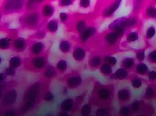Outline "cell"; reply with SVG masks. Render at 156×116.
I'll return each instance as SVG.
<instances>
[{
    "label": "cell",
    "instance_id": "1",
    "mask_svg": "<svg viewBox=\"0 0 156 116\" xmlns=\"http://www.w3.org/2000/svg\"><path fill=\"white\" fill-rule=\"evenodd\" d=\"M50 81L42 78L25 88L19 108L21 116L32 111L39 106L43 101L44 92L50 86Z\"/></svg>",
    "mask_w": 156,
    "mask_h": 116
},
{
    "label": "cell",
    "instance_id": "2",
    "mask_svg": "<svg viewBox=\"0 0 156 116\" xmlns=\"http://www.w3.org/2000/svg\"><path fill=\"white\" fill-rule=\"evenodd\" d=\"M115 88L112 84H104L98 81L94 83L89 102L97 107L110 106L114 97Z\"/></svg>",
    "mask_w": 156,
    "mask_h": 116
},
{
    "label": "cell",
    "instance_id": "3",
    "mask_svg": "<svg viewBox=\"0 0 156 116\" xmlns=\"http://www.w3.org/2000/svg\"><path fill=\"white\" fill-rule=\"evenodd\" d=\"M93 15L90 13L69 12V17L64 24L66 30L75 36L82 33L89 25L93 24Z\"/></svg>",
    "mask_w": 156,
    "mask_h": 116
},
{
    "label": "cell",
    "instance_id": "4",
    "mask_svg": "<svg viewBox=\"0 0 156 116\" xmlns=\"http://www.w3.org/2000/svg\"><path fill=\"white\" fill-rule=\"evenodd\" d=\"M45 23L40 10L25 11L19 18L20 28L23 30L34 31L44 28Z\"/></svg>",
    "mask_w": 156,
    "mask_h": 116
},
{
    "label": "cell",
    "instance_id": "5",
    "mask_svg": "<svg viewBox=\"0 0 156 116\" xmlns=\"http://www.w3.org/2000/svg\"><path fill=\"white\" fill-rule=\"evenodd\" d=\"M49 49L39 56H29L23 58V68L26 71L34 73H41L49 65Z\"/></svg>",
    "mask_w": 156,
    "mask_h": 116
},
{
    "label": "cell",
    "instance_id": "6",
    "mask_svg": "<svg viewBox=\"0 0 156 116\" xmlns=\"http://www.w3.org/2000/svg\"><path fill=\"white\" fill-rule=\"evenodd\" d=\"M1 110L14 106L18 98V92L13 82L1 83Z\"/></svg>",
    "mask_w": 156,
    "mask_h": 116
},
{
    "label": "cell",
    "instance_id": "7",
    "mask_svg": "<svg viewBox=\"0 0 156 116\" xmlns=\"http://www.w3.org/2000/svg\"><path fill=\"white\" fill-rule=\"evenodd\" d=\"M27 0H1V17L22 14L25 11Z\"/></svg>",
    "mask_w": 156,
    "mask_h": 116
},
{
    "label": "cell",
    "instance_id": "8",
    "mask_svg": "<svg viewBox=\"0 0 156 116\" xmlns=\"http://www.w3.org/2000/svg\"><path fill=\"white\" fill-rule=\"evenodd\" d=\"M66 88L69 90H75L81 87L83 79L81 72L77 70H73L64 75L62 79Z\"/></svg>",
    "mask_w": 156,
    "mask_h": 116
},
{
    "label": "cell",
    "instance_id": "9",
    "mask_svg": "<svg viewBox=\"0 0 156 116\" xmlns=\"http://www.w3.org/2000/svg\"><path fill=\"white\" fill-rule=\"evenodd\" d=\"M30 40L28 38L15 36L12 39L11 50L17 53H22L28 49Z\"/></svg>",
    "mask_w": 156,
    "mask_h": 116
},
{
    "label": "cell",
    "instance_id": "10",
    "mask_svg": "<svg viewBox=\"0 0 156 116\" xmlns=\"http://www.w3.org/2000/svg\"><path fill=\"white\" fill-rule=\"evenodd\" d=\"M97 28L93 24L89 25L82 33L76 36L75 40L76 43L86 45L87 43L95 36Z\"/></svg>",
    "mask_w": 156,
    "mask_h": 116
},
{
    "label": "cell",
    "instance_id": "11",
    "mask_svg": "<svg viewBox=\"0 0 156 116\" xmlns=\"http://www.w3.org/2000/svg\"><path fill=\"white\" fill-rule=\"evenodd\" d=\"M29 56H39L45 53L48 49L42 41L30 40L29 48Z\"/></svg>",
    "mask_w": 156,
    "mask_h": 116
},
{
    "label": "cell",
    "instance_id": "12",
    "mask_svg": "<svg viewBox=\"0 0 156 116\" xmlns=\"http://www.w3.org/2000/svg\"><path fill=\"white\" fill-rule=\"evenodd\" d=\"M88 51L85 45L79 43H76L72 51V56L75 61L82 62L86 58L87 53Z\"/></svg>",
    "mask_w": 156,
    "mask_h": 116
},
{
    "label": "cell",
    "instance_id": "13",
    "mask_svg": "<svg viewBox=\"0 0 156 116\" xmlns=\"http://www.w3.org/2000/svg\"><path fill=\"white\" fill-rule=\"evenodd\" d=\"M79 109L75 99L73 98L65 99L61 102L59 106L60 111L70 113L75 112Z\"/></svg>",
    "mask_w": 156,
    "mask_h": 116
},
{
    "label": "cell",
    "instance_id": "14",
    "mask_svg": "<svg viewBox=\"0 0 156 116\" xmlns=\"http://www.w3.org/2000/svg\"><path fill=\"white\" fill-rule=\"evenodd\" d=\"M40 11L44 21L46 22L54 15L55 8L52 2H47L41 6Z\"/></svg>",
    "mask_w": 156,
    "mask_h": 116
},
{
    "label": "cell",
    "instance_id": "15",
    "mask_svg": "<svg viewBox=\"0 0 156 116\" xmlns=\"http://www.w3.org/2000/svg\"><path fill=\"white\" fill-rule=\"evenodd\" d=\"M103 58L102 56L94 51H91L88 60V67L91 71L99 69L103 63Z\"/></svg>",
    "mask_w": 156,
    "mask_h": 116
},
{
    "label": "cell",
    "instance_id": "16",
    "mask_svg": "<svg viewBox=\"0 0 156 116\" xmlns=\"http://www.w3.org/2000/svg\"><path fill=\"white\" fill-rule=\"evenodd\" d=\"M131 90L128 87L119 89L117 93V98L121 106L128 104L131 100Z\"/></svg>",
    "mask_w": 156,
    "mask_h": 116
},
{
    "label": "cell",
    "instance_id": "17",
    "mask_svg": "<svg viewBox=\"0 0 156 116\" xmlns=\"http://www.w3.org/2000/svg\"><path fill=\"white\" fill-rule=\"evenodd\" d=\"M41 75L42 78L51 81L52 80L57 78L59 74L55 66H53L50 63L41 73Z\"/></svg>",
    "mask_w": 156,
    "mask_h": 116
},
{
    "label": "cell",
    "instance_id": "18",
    "mask_svg": "<svg viewBox=\"0 0 156 116\" xmlns=\"http://www.w3.org/2000/svg\"><path fill=\"white\" fill-rule=\"evenodd\" d=\"M143 99L146 101H151L156 98V83L151 82L146 88L142 96Z\"/></svg>",
    "mask_w": 156,
    "mask_h": 116
},
{
    "label": "cell",
    "instance_id": "19",
    "mask_svg": "<svg viewBox=\"0 0 156 116\" xmlns=\"http://www.w3.org/2000/svg\"><path fill=\"white\" fill-rule=\"evenodd\" d=\"M129 77L128 71L124 68H121L118 69L109 78L111 80L121 81L128 79Z\"/></svg>",
    "mask_w": 156,
    "mask_h": 116
},
{
    "label": "cell",
    "instance_id": "20",
    "mask_svg": "<svg viewBox=\"0 0 156 116\" xmlns=\"http://www.w3.org/2000/svg\"><path fill=\"white\" fill-rule=\"evenodd\" d=\"M59 26V21L57 19L53 18L47 22L44 28L47 33L55 34L58 31Z\"/></svg>",
    "mask_w": 156,
    "mask_h": 116
},
{
    "label": "cell",
    "instance_id": "21",
    "mask_svg": "<svg viewBox=\"0 0 156 116\" xmlns=\"http://www.w3.org/2000/svg\"><path fill=\"white\" fill-rule=\"evenodd\" d=\"M73 48V43L69 40L62 39L59 42V50L63 54H69L72 52Z\"/></svg>",
    "mask_w": 156,
    "mask_h": 116
},
{
    "label": "cell",
    "instance_id": "22",
    "mask_svg": "<svg viewBox=\"0 0 156 116\" xmlns=\"http://www.w3.org/2000/svg\"><path fill=\"white\" fill-rule=\"evenodd\" d=\"M23 58L20 56L15 55L10 58L9 62V66L17 70L23 66Z\"/></svg>",
    "mask_w": 156,
    "mask_h": 116
},
{
    "label": "cell",
    "instance_id": "23",
    "mask_svg": "<svg viewBox=\"0 0 156 116\" xmlns=\"http://www.w3.org/2000/svg\"><path fill=\"white\" fill-rule=\"evenodd\" d=\"M14 37V36L8 35L7 37L0 39V49L4 51L11 50L12 39Z\"/></svg>",
    "mask_w": 156,
    "mask_h": 116
},
{
    "label": "cell",
    "instance_id": "24",
    "mask_svg": "<svg viewBox=\"0 0 156 116\" xmlns=\"http://www.w3.org/2000/svg\"><path fill=\"white\" fill-rule=\"evenodd\" d=\"M47 33L44 28H43L34 31V33H32L27 38L30 40L41 41L46 38Z\"/></svg>",
    "mask_w": 156,
    "mask_h": 116
},
{
    "label": "cell",
    "instance_id": "25",
    "mask_svg": "<svg viewBox=\"0 0 156 116\" xmlns=\"http://www.w3.org/2000/svg\"><path fill=\"white\" fill-rule=\"evenodd\" d=\"M55 67L59 75H64L68 69V62L66 60L61 59L57 61Z\"/></svg>",
    "mask_w": 156,
    "mask_h": 116
},
{
    "label": "cell",
    "instance_id": "26",
    "mask_svg": "<svg viewBox=\"0 0 156 116\" xmlns=\"http://www.w3.org/2000/svg\"><path fill=\"white\" fill-rule=\"evenodd\" d=\"M130 84L133 88L139 89L142 86L143 80L140 76L137 75H132L129 78Z\"/></svg>",
    "mask_w": 156,
    "mask_h": 116
},
{
    "label": "cell",
    "instance_id": "27",
    "mask_svg": "<svg viewBox=\"0 0 156 116\" xmlns=\"http://www.w3.org/2000/svg\"><path fill=\"white\" fill-rule=\"evenodd\" d=\"M120 2L121 0H116L109 8H106L103 10L102 12V16L106 17L112 15L118 8L120 5Z\"/></svg>",
    "mask_w": 156,
    "mask_h": 116
},
{
    "label": "cell",
    "instance_id": "28",
    "mask_svg": "<svg viewBox=\"0 0 156 116\" xmlns=\"http://www.w3.org/2000/svg\"><path fill=\"white\" fill-rule=\"evenodd\" d=\"M128 18H119L110 24L109 28L111 30H115L119 28H125L126 27V22Z\"/></svg>",
    "mask_w": 156,
    "mask_h": 116
},
{
    "label": "cell",
    "instance_id": "29",
    "mask_svg": "<svg viewBox=\"0 0 156 116\" xmlns=\"http://www.w3.org/2000/svg\"><path fill=\"white\" fill-rule=\"evenodd\" d=\"M99 69L101 74L105 77L109 78L113 74L112 66L108 63L105 62L102 63Z\"/></svg>",
    "mask_w": 156,
    "mask_h": 116
},
{
    "label": "cell",
    "instance_id": "30",
    "mask_svg": "<svg viewBox=\"0 0 156 116\" xmlns=\"http://www.w3.org/2000/svg\"><path fill=\"white\" fill-rule=\"evenodd\" d=\"M1 116H22L19 109H16L14 107L1 110Z\"/></svg>",
    "mask_w": 156,
    "mask_h": 116
},
{
    "label": "cell",
    "instance_id": "31",
    "mask_svg": "<svg viewBox=\"0 0 156 116\" xmlns=\"http://www.w3.org/2000/svg\"><path fill=\"white\" fill-rule=\"evenodd\" d=\"M148 72V68L147 65L144 63H139L135 68V72L136 75L138 76H147Z\"/></svg>",
    "mask_w": 156,
    "mask_h": 116
},
{
    "label": "cell",
    "instance_id": "32",
    "mask_svg": "<svg viewBox=\"0 0 156 116\" xmlns=\"http://www.w3.org/2000/svg\"><path fill=\"white\" fill-rule=\"evenodd\" d=\"M134 113L130 108V105L126 104L122 105L119 111V116H133Z\"/></svg>",
    "mask_w": 156,
    "mask_h": 116
},
{
    "label": "cell",
    "instance_id": "33",
    "mask_svg": "<svg viewBox=\"0 0 156 116\" xmlns=\"http://www.w3.org/2000/svg\"><path fill=\"white\" fill-rule=\"evenodd\" d=\"M110 109V106L98 107L95 111V116H109Z\"/></svg>",
    "mask_w": 156,
    "mask_h": 116
},
{
    "label": "cell",
    "instance_id": "34",
    "mask_svg": "<svg viewBox=\"0 0 156 116\" xmlns=\"http://www.w3.org/2000/svg\"><path fill=\"white\" fill-rule=\"evenodd\" d=\"M92 105L88 102L80 108V113L81 116H90L92 111Z\"/></svg>",
    "mask_w": 156,
    "mask_h": 116
},
{
    "label": "cell",
    "instance_id": "35",
    "mask_svg": "<svg viewBox=\"0 0 156 116\" xmlns=\"http://www.w3.org/2000/svg\"><path fill=\"white\" fill-rule=\"evenodd\" d=\"M118 36L115 32H109L106 34L105 40L108 45H113L116 42Z\"/></svg>",
    "mask_w": 156,
    "mask_h": 116
},
{
    "label": "cell",
    "instance_id": "36",
    "mask_svg": "<svg viewBox=\"0 0 156 116\" xmlns=\"http://www.w3.org/2000/svg\"><path fill=\"white\" fill-rule=\"evenodd\" d=\"M54 95L51 91L50 86L46 88L43 95V101L46 102H51L54 99Z\"/></svg>",
    "mask_w": 156,
    "mask_h": 116
},
{
    "label": "cell",
    "instance_id": "37",
    "mask_svg": "<svg viewBox=\"0 0 156 116\" xmlns=\"http://www.w3.org/2000/svg\"><path fill=\"white\" fill-rule=\"evenodd\" d=\"M135 65V60L131 58H126L122 62V68L130 70L133 68Z\"/></svg>",
    "mask_w": 156,
    "mask_h": 116
},
{
    "label": "cell",
    "instance_id": "38",
    "mask_svg": "<svg viewBox=\"0 0 156 116\" xmlns=\"http://www.w3.org/2000/svg\"><path fill=\"white\" fill-rule=\"evenodd\" d=\"M75 2L74 0H58V7L61 8L72 6Z\"/></svg>",
    "mask_w": 156,
    "mask_h": 116
},
{
    "label": "cell",
    "instance_id": "39",
    "mask_svg": "<svg viewBox=\"0 0 156 116\" xmlns=\"http://www.w3.org/2000/svg\"><path fill=\"white\" fill-rule=\"evenodd\" d=\"M104 62L108 63L112 66H115L117 63V60L113 56H106L103 58Z\"/></svg>",
    "mask_w": 156,
    "mask_h": 116
},
{
    "label": "cell",
    "instance_id": "40",
    "mask_svg": "<svg viewBox=\"0 0 156 116\" xmlns=\"http://www.w3.org/2000/svg\"><path fill=\"white\" fill-rule=\"evenodd\" d=\"M78 5L80 8L87 9L90 7L91 0H79Z\"/></svg>",
    "mask_w": 156,
    "mask_h": 116
},
{
    "label": "cell",
    "instance_id": "41",
    "mask_svg": "<svg viewBox=\"0 0 156 116\" xmlns=\"http://www.w3.org/2000/svg\"><path fill=\"white\" fill-rule=\"evenodd\" d=\"M17 70L14 69L8 66L7 68L4 70L3 72L6 74L7 77H14L16 74Z\"/></svg>",
    "mask_w": 156,
    "mask_h": 116
},
{
    "label": "cell",
    "instance_id": "42",
    "mask_svg": "<svg viewBox=\"0 0 156 116\" xmlns=\"http://www.w3.org/2000/svg\"><path fill=\"white\" fill-rule=\"evenodd\" d=\"M69 17V12H62L59 14V19L61 23L65 24Z\"/></svg>",
    "mask_w": 156,
    "mask_h": 116
},
{
    "label": "cell",
    "instance_id": "43",
    "mask_svg": "<svg viewBox=\"0 0 156 116\" xmlns=\"http://www.w3.org/2000/svg\"><path fill=\"white\" fill-rule=\"evenodd\" d=\"M148 79L151 82H156V71H149L147 75Z\"/></svg>",
    "mask_w": 156,
    "mask_h": 116
},
{
    "label": "cell",
    "instance_id": "44",
    "mask_svg": "<svg viewBox=\"0 0 156 116\" xmlns=\"http://www.w3.org/2000/svg\"><path fill=\"white\" fill-rule=\"evenodd\" d=\"M148 60L151 63H156V50L151 52L148 55Z\"/></svg>",
    "mask_w": 156,
    "mask_h": 116
},
{
    "label": "cell",
    "instance_id": "45",
    "mask_svg": "<svg viewBox=\"0 0 156 116\" xmlns=\"http://www.w3.org/2000/svg\"><path fill=\"white\" fill-rule=\"evenodd\" d=\"M138 36L136 32H132L129 34L127 37V41L129 42H133L138 39Z\"/></svg>",
    "mask_w": 156,
    "mask_h": 116
},
{
    "label": "cell",
    "instance_id": "46",
    "mask_svg": "<svg viewBox=\"0 0 156 116\" xmlns=\"http://www.w3.org/2000/svg\"><path fill=\"white\" fill-rule=\"evenodd\" d=\"M136 58L140 61H142L145 59V52L143 51H139L136 53Z\"/></svg>",
    "mask_w": 156,
    "mask_h": 116
},
{
    "label": "cell",
    "instance_id": "47",
    "mask_svg": "<svg viewBox=\"0 0 156 116\" xmlns=\"http://www.w3.org/2000/svg\"><path fill=\"white\" fill-rule=\"evenodd\" d=\"M147 15L151 18L156 17V8L153 7H150L147 11Z\"/></svg>",
    "mask_w": 156,
    "mask_h": 116
},
{
    "label": "cell",
    "instance_id": "48",
    "mask_svg": "<svg viewBox=\"0 0 156 116\" xmlns=\"http://www.w3.org/2000/svg\"><path fill=\"white\" fill-rule=\"evenodd\" d=\"M155 29L153 27H151L147 31V37L148 38H151L155 34Z\"/></svg>",
    "mask_w": 156,
    "mask_h": 116
},
{
    "label": "cell",
    "instance_id": "49",
    "mask_svg": "<svg viewBox=\"0 0 156 116\" xmlns=\"http://www.w3.org/2000/svg\"><path fill=\"white\" fill-rule=\"evenodd\" d=\"M124 31H125L124 28H119L115 30V32L117 34L118 37L122 36L124 34Z\"/></svg>",
    "mask_w": 156,
    "mask_h": 116
},
{
    "label": "cell",
    "instance_id": "50",
    "mask_svg": "<svg viewBox=\"0 0 156 116\" xmlns=\"http://www.w3.org/2000/svg\"><path fill=\"white\" fill-rule=\"evenodd\" d=\"M56 116H71L70 113L65 112V111H60L59 112L57 113Z\"/></svg>",
    "mask_w": 156,
    "mask_h": 116
},
{
    "label": "cell",
    "instance_id": "51",
    "mask_svg": "<svg viewBox=\"0 0 156 116\" xmlns=\"http://www.w3.org/2000/svg\"><path fill=\"white\" fill-rule=\"evenodd\" d=\"M135 116H151V114L147 112H140L135 114Z\"/></svg>",
    "mask_w": 156,
    "mask_h": 116
},
{
    "label": "cell",
    "instance_id": "52",
    "mask_svg": "<svg viewBox=\"0 0 156 116\" xmlns=\"http://www.w3.org/2000/svg\"><path fill=\"white\" fill-rule=\"evenodd\" d=\"M56 1H58V0H48V2H53Z\"/></svg>",
    "mask_w": 156,
    "mask_h": 116
},
{
    "label": "cell",
    "instance_id": "53",
    "mask_svg": "<svg viewBox=\"0 0 156 116\" xmlns=\"http://www.w3.org/2000/svg\"><path fill=\"white\" fill-rule=\"evenodd\" d=\"M54 116L53 115H52V114H47V115H46V116Z\"/></svg>",
    "mask_w": 156,
    "mask_h": 116
},
{
    "label": "cell",
    "instance_id": "54",
    "mask_svg": "<svg viewBox=\"0 0 156 116\" xmlns=\"http://www.w3.org/2000/svg\"><path fill=\"white\" fill-rule=\"evenodd\" d=\"M92 116V115H91V116Z\"/></svg>",
    "mask_w": 156,
    "mask_h": 116
},
{
    "label": "cell",
    "instance_id": "55",
    "mask_svg": "<svg viewBox=\"0 0 156 116\" xmlns=\"http://www.w3.org/2000/svg\"><path fill=\"white\" fill-rule=\"evenodd\" d=\"M75 1H76V0H74Z\"/></svg>",
    "mask_w": 156,
    "mask_h": 116
}]
</instances>
